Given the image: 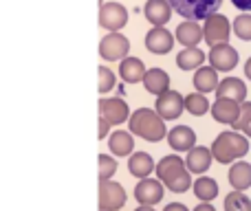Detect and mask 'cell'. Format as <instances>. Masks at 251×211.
<instances>
[{"mask_svg": "<svg viewBox=\"0 0 251 211\" xmlns=\"http://www.w3.org/2000/svg\"><path fill=\"white\" fill-rule=\"evenodd\" d=\"M156 176L159 181L165 185V189H170L172 194H185L194 183H192V176H190V169H187L185 161L176 154H170V156H163V159L156 163L154 167Z\"/></svg>", "mask_w": 251, "mask_h": 211, "instance_id": "1", "label": "cell"}, {"mask_svg": "<svg viewBox=\"0 0 251 211\" xmlns=\"http://www.w3.org/2000/svg\"><path fill=\"white\" fill-rule=\"evenodd\" d=\"M128 128L132 134H137L139 139H143L148 143H159L168 137L165 119L156 110H150V108H137L128 119Z\"/></svg>", "mask_w": 251, "mask_h": 211, "instance_id": "2", "label": "cell"}, {"mask_svg": "<svg viewBox=\"0 0 251 211\" xmlns=\"http://www.w3.org/2000/svg\"><path fill=\"white\" fill-rule=\"evenodd\" d=\"M247 134H240L238 130H227L221 132L212 143V154L218 163L229 165L236 163L238 159H245L249 152V141Z\"/></svg>", "mask_w": 251, "mask_h": 211, "instance_id": "3", "label": "cell"}, {"mask_svg": "<svg viewBox=\"0 0 251 211\" xmlns=\"http://www.w3.org/2000/svg\"><path fill=\"white\" fill-rule=\"evenodd\" d=\"M170 4L185 20H205L212 13H218L223 0H170Z\"/></svg>", "mask_w": 251, "mask_h": 211, "instance_id": "4", "label": "cell"}, {"mask_svg": "<svg viewBox=\"0 0 251 211\" xmlns=\"http://www.w3.org/2000/svg\"><path fill=\"white\" fill-rule=\"evenodd\" d=\"M128 53H130V40L119 33V31H110L108 35L101 38L100 55L106 62H119L124 57H128Z\"/></svg>", "mask_w": 251, "mask_h": 211, "instance_id": "5", "label": "cell"}, {"mask_svg": "<svg viewBox=\"0 0 251 211\" xmlns=\"http://www.w3.org/2000/svg\"><path fill=\"white\" fill-rule=\"evenodd\" d=\"M203 33H205V42H207L209 47L229 42L231 24H229V20H227V16H223V13H212L209 18H205Z\"/></svg>", "mask_w": 251, "mask_h": 211, "instance_id": "6", "label": "cell"}, {"mask_svg": "<svg viewBox=\"0 0 251 211\" xmlns=\"http://www.w3.org/2000/svg\"><path fill=\"white\" fill-rule=\"evenodd\" d=\"M207 60L218 73H229V70L236 69L240 55L229 42H225V44H214L207 53Z\"/></svg>", "mask_w": 251, "mask_h": 211, "instance_id": "7", "label": "cell"}, {"mask_svg": "<svg viewBox=\"0 0 251 211\" xmlns=\"http://www.w3.org/2000/svg\"><path fill=\"white\" fill-rule=\"evenodd\" d=\"M128 24V9L122 2L100 4V26L106 31H119Z\"/></svg>", "mask_w": 251, "mask_h": 211, "instance_id": "8", "label": "cell"}, {"mask_svg": "<svg viewBox=\"0 0 251 211\" xmlns=\"http://www.w3.org/2000/svg\"><path fill=\"white\" fill-rule=\"evenodd\" d=\"M154 110L159 112L165 121H174L183 115V110H185V97H183L178 91H170L168 88L165 93H161V95L156 97Z\"/></svg>", "mask_w": 251, "mask_h": 211, "instance_id": "9", "label": "cell"}, {"mask_svg": "<svg viewBox=\"0 0 251 211\" xmlns=\"http://www.w3.org/2000/svg\"><path fill=\"white\" fill-rule=\"evenodd\" d=\"M126 189L119 183L110 181H100V209H110V211H117L126 205Z\"/></svg>", "mask_w": 251, "mask_h": 211, "instance_id": "10", "label": "cell"}, {"mask_svg": "<svg viewBox=\"0 0 251 211\" xmlns=\"http://www.w3.org/2000/svg\"><path fill=\"white\" fill-rule=\"evenodd\" d=\"M100 117H104L110 125H122L130 119V108L122 97H108L100 99Z\"/></svg>", "mask_w": 251, "mask_h": 211, "instance_id": "11", "label": "cell"}, {"mask_svg": "<svg viewBox=\"0 0 251 211\" xmlns=\"http://www.w3.org/2000/svg\"><path fill=\"white\" fill-rule=\"evenodd\" d=\"M163 189L165 185L159 178H141L134 187V198L139 205H152L154 207L156 203L163 200Z\"/></svg>", "mask_w": 251, "mask_h": 211, "instance_id": "12", "label": "cell"}, {"mask_svg": "<svg viewBox=\"0 0 251 211\" xmlns=\"http://www.w3.org/2000/svg\"><path fill=\"white\" fill-rule=\"evenodd\" d=\"M174 42H176V38H172V33L165 26H152L146 33V48L152 55H168Z\"/></svg>", "mask_w": 251, "mask_h": 211, "instance_id": "13", "label": "cell"}, {"mask_svg": "<svg viewBox=\"0 0 251 211\" xmlns=\"http://www.w3.org/2000/svg\"><path fill=\"white\" fill-rule=\"evenodd\" d=\"M212 117L218 123L225 125H234L240 119V112H243V104L236 99H227V97H216V101L212 104Z\"/></svg>", "mask_w": 251, "mask_h": 211, "instance_id": "14", "label": "cell"}, {"mask_svg": "<svg viewBox=\"0 0 251 211\" xmlns=\"http://www.w3.org/2000/svg\"><path fill=\"white\" fill-rule=\"evenodd\" d=\"M143 16L152 26H163L172 18V4L170 0H148L143 7Z\"/></svg>", "mask_w": 251, "mask_h": 211, "instance_id": "15", "label": "cell"}, {"mask_svg": "<svg viewBox=\"0 0 251 211\" xmlns=\"http://www.w3.org/2000/svg\"><path fill=\"white\" fill-rule=\"evenodd\" d=\"M212 147H203V145H194L185 156V165L192 174H205L212 167Z\"/></svg>", "mask_w": 251, "mask_h": 211, "instance_id": "16", "label": "cell"}, {"mask_svg": "<svg viewBox=\"0 0 251 211\" xmlns=\"http://www.w3.org/2000/svg\"><path fill=\"white\" fill-rule=\"evenodd\" d=\"M168 143L174 152H190L196 145V132L190 125H174L168 132Z\"/></svg>", "mask_w": 251, "mask_h": 211, "instance_id": "17", "label": "cell"}, {"mask_svg": "<svg viewBox=\"0 0 251 211\" xmlns=\"http://www.w3.org/2000/svg\"><path fill=\"white\" fill-rule=\"evenodd\" d=\"M176 42H181L183 47H199L201 40H205L203 26L199 24V20H183L174 31Z\"/></svg>", "mask_w": 251, "mask_h": 211, "instance_id": "18", "label": "cell"}, {"mask_svg": "<svg viewBox=\"0 0 251 211\" xmlns=\"http://www.w3.org/2000/svg\"><path fill=\"white\" fill-rule=\"evenodd\" d=\"M146 64H143L139 57H124L122 64H119V77L124 79L126 84H139L146 77Z\"/></svg>", "mask_w": 251, "mask_h": 211, "instance_id": "19", "label": "cell"}, {"mask_svg": "<svg viewBox=\"0 0 251 211\" xmlns=\"http://www.w3.org/2000/svg\"><path fill=\"white\" fill-rule=\"evenodd\" d=\"M216 97H227V99H236L243 104V101H247V86L238 77H225L218 84Z\"/></svg>", "mask_w": 251, "mask_h": 211, "instance_id": "20", "label": "cell"}, {"mask_svg": "<svg viewBox=\"0 0 251 211\" xmlns=\"http://www.w3.org/2000/svg\"><path fill=\"white\" fill-rule=\"evenodd\" d=\"M218 84H221V79H218V70L214 69L212 64L209 66H201V69H196L194 73V88L199 93H216Z\"/></svg>", "mask_w": 251, "mask_h": 211, "instance_id": "21", "label": "cell"}, {"mask_svg": "<svg viewBox=\"0 0 251 211\" xmlns=\"http://www.w3.org/2000/svg\"><path fill=\"white\" fill-rule=\"evenodd\" d=\"M227 178H229V185L234 187V189L247 191L251 187V165L247 161H236V163L229 167Z\"/></svg>", "mask_w": 251, "mask_h": 211, "instance_id": "22", "label": "cell"}, {"mask_svg": "<svg viewBox=\"0 0 251 211\" xmlns=\"http://www.w3.org/2000/svg\"><path fill=\"white\" fill-rule=\"evenodd\" d=\"M154 167L156 165L148 152H132L128 159V172L132 174L134 178H148Z\"/></svg>", "mask_w": 251, "mask_h": 211, "instance_id": "23", "label": "cell"}, {"mask_svg": "<svg viewBox=\"0 0 251 211\" xmlns=\"http://www.w3.org/2000/svg\"><path fill=\"white\" fill-rule=\"evenodd\" d=\"M143 88H146L150 95L159 97L161 93H165L170 88V75L163 69H150L146 70V77H143Z\"/></svg>", "mask_w": 251, "mask_h": 211, "instance_id": "24", "label": "cell"}, {"mask_svg": "<svg viewBox=\"0 0 251 211\" xmlns=\"http://www.w3.org/2000/svg\"><path fill=\"white\" fill-rule=\"evenodd\" d=\"M108 147L115 156H130L134 152V141H132V132H126V130H117L108 137Z\"/></svg>", "mask_w": 251, "mask_h": 211, "instance_id": "25", "label": "cell"}, {"mask_svg": "<svg viewBox=\"0 0 251 211\" xmlns=\"http://www.w3.org/2000/svg\"><path fill=\"white\" fill-rule=\"evenodd\" d=\"M205 62V53L199 47H185L181 53H176V66L181 70H196Z\"/></svg>", "mask_w": 251, "mask_h": 211, "instance_id": "26", "label": "cell"}, {"mask_svg": "<svg viewBox=\"0 0 251 211\" xmlns=\"http://www.w3.org/2000/svg\"><path fill=\"white\" fill-rule=\"evenodd\" d=\"M192 189H194V196L199 200H203V203H212V200L218 196V183L209 176H201V178L194 181Z\"/></svg>", "mask_w": 251, "mask_h": 211, "instance_id": "27", "label": "cell"}, {"mask_svg": "<svg viewBox=\"0 0 251 211\" xmlns=\"http://www.w3.org/2000/svg\"><path fill=\"white\" fill-rule=\"evenodd\" d=\"M185 110L190 112V115L194 117H203L207 115L209 110H212V104L207 101V97H205V93H190V95L185 97Z\"/></svg>", "mask_w": 251, "mask_h": 211, "instance_id": "28", "label": "cell"}, {"mask_svg": "<svg viewBox=\"0 0 251 211\" xmlns=\"http://www.w3.org/2000/svg\"><path fill=\"white\" fill-rule=\"evenodd\" d=\"M223 207H225V211H251V198L243 191L234 189L231 194L225 196Z\"/></svg>", "mask_w": 251, "mask_h": 211, "instance_id": "29", "label": "cell"}, {"mask_svg": "<svg viewBox=\"0 0 251 211\" xmlns=\"http://www.w3.org/2000/svg\"><path fill=\"white\" fill-rule=\"evenodd\" d=\"M231 29H234L236 38L245 40V42H251V13H240L238 18L234 20V24H231Z\"/></svg>", "mask_w": 251, "mask_h": 211, "instance_id": "30", "label": "cell"}, {"mask_svg": "<svg viewBox=\"0 0 251 211\" xmlns=\"http://www.w3.org/2000/svg\"><path fill=\"white\" fill-rule=\"evenodd\" d=\"M115 84H117V77H115L113 70H110L108 66H100V69H97V91L108 93L115 88Z\"/></svg>", "mask_w": 251, "mask_h": 211, "instance_id": "31", "label": "cell"}, {"mask_svg": "<svg viewBox=\"0 0 251 211\" xmlns=\"http://www.w3.org/2000/svg\"><path fill=\"white\" fill-rule=\"evenodd\" d=\"M97 165H100V181H106V178L115 176V172H117V161L108 154L97 156Z\"/></svg>", "mask_w": 251, "mask_h": 211, "instance_id": "32", "label": "cell"}, {"mask_svg": "<svg viewBox=\"0 0 251 211\" xmlns=\"http://www.w3.org/2000/svg\"><path fill=\"white\" fill-rule=\"evenodd\" d=\"M231 128L238 130V132H243V134H247V137L251 139V101H243V112H240V119L236 121Z\"/></svg>", "mask_w": 251, "mask_h": 211, "instance_id": "33", "label": "cell"}, {"mask_svg": "<svg viewBox=\"0 0 251 211\" xmlns=\"http://www.w3.org/2000/svg\"><path fill=\"white\" fill-rule=\"evenodd\" d=\"M108 130H110V123L104 119V117H100V128H97V137H100V141L104 137H108Z\"/></svg>", "mask_w": 251, "mask_h": 211, "instance_id": "34", "label": "cell"}, {"mask_svg": "<svg viewBox=\"0 0 251 211\" xmlns=\"http://www.w3.org/2000/svg\"><path fill=\"white\" fill-rule=\"evenodd\" d=\"M231 4H234L236 9H240L243 13L251 11V0H231Z\"/></svg>", "mask_w": 251, "mask_h": 211, "instance_id": "35", "label": "cell"}, {"mask_svg": "<svg viewBox=\"0 0 251 211\" xmlns=\"http://www.w3.org/2000/svg\"><path fill=\"white\" fill-rule=\"evenodd\" d=\"M163 211H190V209H187L183 203H170V205H165Z\"/></svg>", "mask_w": 251, "mask_h": 211, "instance_id": "36", "label": "cell"}, {"mask_svg": "<svg viewBox=\"0 0 251 211\" xmlns=\"http://www.w3.org/2000/svg\"><path fill=\"white\" fill-rule=\"evenodd\" d=\"M192 211H216V209L212 207V203H203V200H201V205H196Z\"/></svg>", "mask_w": 251, "mask_h": 211, "instance_id": "37", "label": "cell"}, {"mask_svg": "<svg viewBox=\"0 0 251 211\" xmlns=\"http://www.w3.org/2000/svg\"><path fill=\"white\" fill-rule=\"evenodd\" d=\"M245 75H247V79H251V57L245 62Z\"/></svg>", "mask_w": 251, "mask_h": 211, "instance_id": "38", "label": "cell"}, {"mask_svg": "<svg viewBox=\"0 0 251 211\" xmlns=\"http://www.w3.org/2000/svg\"><path fill=\"white\" fill-rule=\"evenodd\" d=\"M134 211H154V207H152V205H139Z\"/></svg>", "mask_w": 251, "mask_h": 211, "instance_id": "39", "label": "cell"}, {"mask_svg": "<svg viewBox=\"0 0 251 211\" xmlns=\"http://www.w3.org/2000/svg\"><path fill=\"white\" fill-rule=\"evenodd\" d=\"M100 211H110V209H100Z\"/></svg>", "mask_w": 251, "mask_h": 211, "instance_id": "40", "label": "cell"}]
</instances>
